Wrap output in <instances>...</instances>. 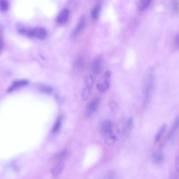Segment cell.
<instances>
[{"label": "cell", "mask_w": 179, "mask_h": 179, "mask_svg": "<svg viewBox=\"0 0 179 179\" xmlns=\"http://www.w3.org/2000/svg\"><path fill=\"white\" fill-rule=\"evenodd\" d=\"M20 32L29 37H35L38 39L43 40L47 36V33L45 29L41 27H37L29 30L21 29Z\"/></svg>", "instance_id": "6da1fadb"}, {"label": "cell", "mask_w": 179, "mask_h": 179, "mask_svg": "<svg viewBox=\"0 0 179 179\" xmlns=\"http://www.w3.org/2000/svg\"><path fill=\"white\" fill-rule=\"evenodd\" d=\"M100 99L99 98L94 99L88 105L85 112V115L87 117H90L98 109Z\"/></svg>", "instance_id": "7a4b0ae2"}, {"label": "cell", "mask_w": 179, "mask_h": 179, "mask_svg": "<svg viewBox=\"0 0 179 179\" xmlns=\"http://www.w3.org/2000/svg\"><path fill=\"white\" fill-rule=\"evenodd\" d=\"M114 125L111 121L106 120L101 125V132L104 136L114 133Z\"/></svg>", "instance_id": "3957f363"}, {"label": "cell", "mask_w": 179, "mask_h": 179, "mask_svg": "<svg viewBox=\"0 0 179 179\" xmlns=\"http://www.w3.org/2000/svg\"><path fill=\"white\" fill-rule=\"evenodd\" d=\"M70 12L67 8H65L61 11L57 15L56 18L57 23L59 24H63L69 19Z\"/></svg>", "instance_id": "277c9868"}, {"label": "cell", "mask_w": 179, "mask_h": 179, "mask_svg": "<svg viewBox=\"0 0 179 179\" xmlns=\"http://www.w3.org/2000/svg\"><path fill=\"white\" fill-rule=\"evenodd\" d=\"M91 67L92 72L94 74L100 73L102 68V59L99 58L94 59L92 61Z\"/></svg>", "instance_id": "5b68a950"}, {"label": "cell", "mask_w": 179, "mask_h": 179, "mask_svg": "<svg viewBox=\"0 0 179 179\" xmlns=\"http://www.w3.org/2000/svg\"><path fill=\"white\" fill-rule=\"evenodd\" d=\"M28 83V81L25 79H22L15 81L10 86L8 90V92H12L19 88H21L27 85Z\"/></svg>", "instance_id": "8992f818"}, {"label": "cell", "mask_w": 179, "mask_h": 179, "mask_svg": "<svg viewBox=\"0 0 179 179\" xmlns=\"http://www.w3.org/2000/svg\"><path fill=\"white\" fill-rule=\"evenodd\" d=\"M64 168L63 162H60L54 166L51 170V173L53 176L56 177L59 175L62 172Z\"/></svg>", "instance_id": "52a82bcc"}, {"label": "cell", "mask_w": 179, "mask_h": 179, "mask_svg": "<svg viewBox=\"0 0 179 179\" xmlns=\"http://www.w3.org/2000/svg\"><path fill=\"white\" fill-rule=\"evenodd\" d=\"M85 18L82 17L79 20L78 24L75 28L72 34V36L75 37L79 34L85 27Z\"/></svg>", "instance_id": "ba28073f"}, {"label": "cell", "mask_w": 179, "mask_h": 179, "mask_svg": "<svg viewBox=\"0 0 179 179\" xmlns=\"http://www.w3.org/2000/svg\"><path fill=\"white\" fill-rule=\"evenodd\" d=\"M153 81L152 80V77L150 78L149 82H148L146 87L145 89V101H148L149 100L151 92L153 87Z\"/></svg>", "instance_id": "9c48e42d"}, {"label": "cell", "mask_w": 179, "mask_h": 179, "mask_svg": "<svg viewBox=\"0 0 179 179\" xmlns=\"http://www.w3.org/2000/svg\"><path fill=\"white\" fill-rule=\"evenodd\" d=\"M152 0H139L138 8L139 10L142 11L145 10L149 7Z\"/></svg>", "instance_id": "30bf717a"}, {"label": "cell", "mask_w": 179, "mask_h": 179, "mask_svg": "<svg viewBox=\"0 0 179 179\" xmlns=\"http://www.w3.org/2000/svg\"><path fill=\"white\" fill-rule=\"evenodd\" d=\"M167 127V125L165 123L163 124L159 129L158 131L155 135V140L156 142H158L161 140L162 136L164 134Z\"/></svg>", "instance_id": "8fae6325"}, {"label": "cell", "mask_w": 179, "mask_h": 179, "mask_svg": "<svg viewBox=\"0 0 179 179\" xmlns=\"http://www.w3.org/2000/svg\"><path fill=\"white\" fill-rule=\"evenodd\" d=\"M104 136L105 140L106 143L109 145L114 144L117 140V136L115 135L114 133Z\"/></svg>", "instance_id": "7c38bea8"}, {"label": "cell", "mask_w": 179, "mask_h": 179, "mask_svg": "<svg viewBox=\"0 0 179 179\" xmlns=\"http://www.w3.org/2000/svg\"><path fill=\"white\" fill-rule=\"evenodd\" d=\"M62 122V117H59L53 128L52 130L53 133H56L59 131L61 126Z\"/></svg>", "instance_id": "4fadbf2b"}, {"label": "cell", "mask_w": 179, "mask_h": 179, "mask_svg": "<svg viewBox=\"0 0 179 179\" xmlns=\"http://www.w3.org/2000/svg\"><path fill=\"white\" fill-rule=\"evenodd\" d=\"M101 11V8L100 5H97L92 10L91 12V17L93 19H97L99 17Z\"/></svg>", "instance_id": "5bb4252c"}, {"label": "cell", "mask_w": 179, "mask_h": 179, "mask_svg": "<svg viewBox=\"0 0 179 179\" xmlns=\"http://www.w3.org/2000/svg\"><path fill=\"white\" fill-rule=\"evenodd\" d=\"M164 158L163 154L161 152H158L154 153L153 156V160L155 163L158 164L162 162Z\"/></svg>", "instance_id": "9a60e30c"}, {"label": "cell", "mask_w": 179, "mask_h": 179, "mask_svg": "<svg viewBox=\"0 0 179 179\" xmlns=\"http://www.w3.org/2000/svg\"><path fill=\"white\" fill-rule=\"evenodd\" d=\"M91 88L85 87L83 88L82 91V96L83 100L85 101L88 100L90 95Z\"/></svg>", "instance_id": "2e32d148"}, {"label": "cell", "mask_w": 179, "mask_h": 179, "mask_svg": "<svg viewBox=\"0 0 179 179\" xmlns=\"http://www.w3.org/2000/svg\"><path fill=\"white\" fill-rule=\"evenodd\" d=\"M84 82L85 87L91 89L93 85V80L92 76L90 75H88L85 76L84 78Z\"/></svg>", "instance_id": "e0dca14e"}, {"label": "cell", "mask_w": 179, "mask_h": 179, "mask_svg": "<svg viewBox=\"0 0 179 179\" xmlns=\"http://www.w3.org/2000/svg\"><path fill=\"white\" fill-rule=\"evenodd\" d=\"M39 89L40 91L46 94H50L52 92V88L47 85H41L40 86Z\"/></svg>", "instance_id": "ac0fdd59"}, {"label": "cell", "mask_w": 179, "mask_h": 179, "mask_svg": "<svg viewBox=\"0 0 179 179\" xmlns=\"http://www.w3.org/2000/svg\"><path fill=\"white\" fill-rule=\"evenodd\" d=\"M68 155V152L67 150H64L57 153L55 156V158L57 160H63L67 157Z\"/></svg>", "instance_id": "d6986e66"}, {"label": "cell", "mask_w": 179, "mask_h": 179, "mask_svg": "<svg viewBox=\"0 0 179 179\" xmlns=\"http://www.w3.org/2000/svg\"><path fill=\"white\" fill-rule=\"evenodd\" d=\"M84 59L82 57H80L77 59L75 64V67L76 69L78 70H81L83 69L84 67Z\"/></svg>", "instance_id": "ffe728a7"}, {"label": "cell", "mask_w": 179, "mask_h": 179, "mask_svg": "<svg viewBox=\"0 0 179 179\" xmlns=\"http://www.w3.org/2000/svg\"><path fill=\"white\" fill-rule=\"evenodd\" d=\"M8 6V3L7 0H0V9L2 11H7Z\"/></svg>", "instance_id": "44dd1931"}, {"label": "cell", "mask_w": 179, "mask_h": 179, "mask_svg": "<svg viewBox=\"0 0 179 179\" xmlns=\"http://www.w3.org/2000/svg\"><path fill=\"white\" fill-rule=\"evenodd\" d=\"M109 107L110 110L114 113L117 112L118 109V105L116 101H112L109 103Z\"/></svg>", "instance_id": "7402d4cb"}, {"label": "cell", "mask_w": 179, "mask_h": 179, "mask_svg": "<svg viewBox=\"0 0 179 179\" xmlns=\"http://www.w3.org/2000/svg\"><path fill=\"white\" fill-rule=\"evenodd\" d=\"M134 124L133 120L132 118L128 119L126 123V128L127 130H131L133 127Z\"/></svg>", "instance_id": "603a6c76"}, {"label": "cell", "mask_w": 179, "mask_h": 179, "mask_svg": "<svg viewBox=\"0 0 179 179\" xmlns=\"http://www.w3.org/2000/svg\"><path fill=\"white\" fill-rule=\"evenodd\" d=\"M4 48V41L3 34L1 30L0 29V53L3 50Z\"/></svg>", "instance_id": "cb8c5ba5"}, {"label": "cell", "mask_w": 179, "mask_h": 179, "mask_svg": "<svg viewBox=\"0 0 179 179\" xmlns=\"http://www.w3.org/2000/svg\"><path fill=\"white\" fill-rule=\"evenodd\" d=\"M97 89L99 91L101 92H104L105 91L106 88L105 87L104 84V83H98L97 84Z\"/></svg>", "instance_id": "d4e9b609"}, {"label": "cell", "mask_w": 179, "mask_h": 179, "mask_svg": "<svg viewBox=\"0 0 179 179\" xmlns=\"http://www.w3.org/2000/svg\"><path fill=\"white\" fill-rule=\"evenodd\" d=\"M111 75V72L110 71H108L106 72L104 75V77L106 80H108Z\"/></svg>", "instance_id": "484cf974"}, {"label": "cell", "mask_w": 179, "mask_h": 179, "mask_svg": "<svg viewBox=\"0 0 179 179\" xmlns=\"http://www.w3.org/2000/svg\"><path fill=\"white\" fill-rule=\"evenodd\" d=\"M176 165L177 171H179V157L178 156L176 159Z\"/></svg>", "instance_id": "4316f807"}, {"label": "cell", "mask_w": 179, "mask_h": 179, "mask_svg": "<svg viewBox=\"0 0 179 179\" xmlns=\"http://www.w3.org/2000/svg\"><path fill=\"white\" fill-rule=\"evenodd\" d=\"M175 43L176 45L178 46L179 45V35H177L176 36L175 39Z\"/></svg>", "instance_id": "83f0119b"}]
</instances>
